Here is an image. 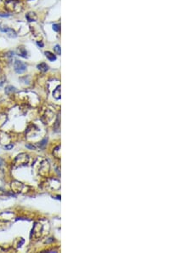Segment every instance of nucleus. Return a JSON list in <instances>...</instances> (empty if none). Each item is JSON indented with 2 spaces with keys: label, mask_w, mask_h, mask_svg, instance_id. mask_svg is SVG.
I'll list each match as a JSON object with an SVG mask.
<instances>
[{
  "label": "nucleus",
  "mask_w": 191,
  "mask_h": 253,
  "mask_svg": "<svg viewBox=\"0 0 191 253\" xmlns=\"http://www.w3.org/2000/svg\"><path fill=\"white\" fill-rule=\"evenodd\" d=\"M45 55H46V57L48 58L50 62H54V61L56 60V56H55L53 53H51V52H49V51H46V52H45Z\"/></svg>",
  "instance_id": "423d86ee"
},
{
  "label": "nucleus",
  "mask_w": 191,
  "mask_h": 253,
  "mask_svg": "<svg viewBox=\"0 0 191 253\" xmlns=\"http://www.w3.org/2000/svg\"><path fill=\"white\" fill-rule=\"evenodd\" d=\"M15 91H16V90H15V87H13V86H8V87L5 89V93H6V94H10L11 92H15Z\"/></svg>",
  "instance_id": "1a4fd4ad"
},
{
  "label": "nucleus",
  "mask_w": 191,
  "mask_h": 253,
  "mask_svg": "<svg viewBox=\"0 0 191 253\" xmlns=\"http://www.w3.org/2000/svg\"><path fill=\"white\" fill-rule=\"evenodd\" d=\"M45 141H47V139H44V141H42L40 144H39V146H40V147H43V146H44V145H45V143H44Z\"/></svg>",
  "instance_id": "f8f14e48"
},
{
  "label": "nucleus",
  "mask_w": 191,
  "mask_h": 253,
  "mask_svg": "<svg viewBox=\"0 0 191 253\" xmlns=\"http://www.w3.org/2000/svg\"><path fill=\"white\" fill-rule=\"evenodd\" d=\"M25 18H26L27 21L30 22H36L37 19H38V17H37V16H36V14H35L34 12H29V13H27V14L25 15Z\"/></svg>",
  "instance_id": "20e7f679"
},
{
  "label": "nucleus",
  "mask_w": 191,
  "mask_h": 253,
  "mask_svg": "<svg viewBox=\"0 0 191 253\" xmlns=\"http://www.w3.org/2000/svg\"><path fill=\"white\" fill-rule=\"evenodd\" d=\"M0 31L2 32H4V33L8 34L9 37H12V38H15L16 37V32L13 29H11V28H9L8 26H0Z\"/></svg>",
  "instance_id": "7ed1b4c3"
},
{
  "label": "nucleus",
  "mask_w": 191,
  "mask_h": 253,
  "mask_svg": "<svg viewBox=\"0 0 191 253\" xmlns=\"http://www.w3.org/2000/svg\"><path fill=\"white\" fill-rule=\"evenodd\" d=\"M0 16H3V17H5V16H9V14H0Z\"/></svg>",
  "instance_id": "2eb2a0df"
},
{
  "label": "nucleus",
  "mask_w": 191,
  "mask_h": 253,
  "mask_svg": "<svg viewBox=\"0 0 191 253\" xmlns=\"http://www.w3.org/2000/svg\"><path fill=\"white\" fill-rule=\"evenodd\" d=\"M53 95H54V97L55 99H57V100L60 99V86H58V87L55 89V91H54V93H53Z\"/></svg>",
  "instance_id": "39448f33"
},
{
  "label": "nucleus",
  "mask_w": 191,
  "mask_h": 253,
  "mask_svg": "<svg viewBox=\"0 0 191 253\" xmlns=\"http://www.w3.org/2000/svg\"><path fill=\"white\" fill-rule=\"evenodd\" d=\"M53 30L55 32H59L60 31V25L59 24H54L53 25Z\"/></svg>",
  "instance_id": "9d476101"
},
{
  "label": "nucleus",
  "mask_w": 191,
  "mask_h": 253,
  "mask_svg": "<svg viewBox=\"0 0 191 253\" xmlns=\"http://www.w3.org/2000/svg\"><path fill=\"white\" fill-rule=\"evenodd\" d=\"M14 68H15V71L17 73H22L26 69V65L25 63H23L22 62L16 60L15 62V63H14Z\"/></svg>",
  "instance_id": "f03ea898"
},
{
  "label": "nucleus",
  "mask_w": 191,
  "mask_h": 253,
  "mask_svg": "<svg viewBox=\"0 0 191 253\" xmlns=\"http://www.w3.org/2000/svg\"><path fill=\"white\" fill-rule=\"evenodd\" d=\"M38 68L42 72H46V71H48V67L46 63H41V64L38 65Z\"/></svg>",
  "instance_id": "0eeeda50"
},
{
  "label": "nucleus",
  "mask_w": 191,
  "mask_h": 253,
  "mask_svg": "<svg viewBox=\"0 0 191 253\" xmlns=\"http://www.w3.org/2000/svg\"><path fill=\"white\" fill-rule=\"evenodd\" d=\"M19 55H21V56H22L24 58H25L27 56V52H26V50L24 48H20V49H19Z\"/></svg>",
  "instance_id": "6e6552de"
},
{
  "label": "nucleus",
  "mask_w": 191,
  "mask_h": 253,
  "mask_svg": "<svg viewBox=\"0 0 191 253\" xmlns=\"http://www.w3.org/2000/svg\"><path fill=\"white\" fill-rule=\"evenodd\" d=\"M38 45L39 46H41V47H43L44 46V44L42 43V42H38Z\"/></svg>",
  "instance_id": "dca6fc26"
},
{
  "label": "nucleus",
  "mask_w": 191,
  "mask_h": 253,
  "mask_svg": "<svg viewBox=\"0 0 191 253\" xmlns=\"http://www.w3.org/2000/svg\"><path fill=\"white\" fill-rule=\"evenodd\" d=\"M25 147H29V148H31V149H34V148H35L34 146H31V145H29V144H26Z\"/></svg>",
  "instance_id": "4468645a"
},
{
  "label": "nucleus",
  "mask_w": 191,
  "mask_h": 253,
  "mask_svg": "<svg viewBox=\"0 0 191 253\" xmlns=\"http://www.w3.org/2000/svg\"><path fill=\"white\" fill-rule=\"evenodd\" d=\"M5 8L9 12H20L22 9V4L18 0H9L5 3Z\"/></svg>",
  "instance_id": "f257e3e1"
},
{
  "label": "nucleus",
  "mask_w": 191,
  "mask_h": 253,
  "mask_svg": "<svg viewBox=\"0 0 191 253\" xmlns=\"http://www.w3.org/2000/svg\"><path fill=\"white\" fill-rule=\"evenodd\" d=\"M13 147H14V145L11 144V145H9V146H5V148L6 149H11V148H13Z\"/></svg>",
  "instance_id": "ddd939ff"
},
{
  "label": "nucleus",
  "mask_w": 191,
  "mask_h": 253,
  "mask_svg": "<svg viewBox=\"0 0 191 253\" xmlns=\"http://www.w3.org/2000/svg\"><path fill=\"white\" fill-rule=\"evenodd\" d=\"M54 51L57 53V55H60L61 52H60V45H55V47H54Z\"/></svg>",
  "instance_id": "9b49d317"
}]
</instances>
